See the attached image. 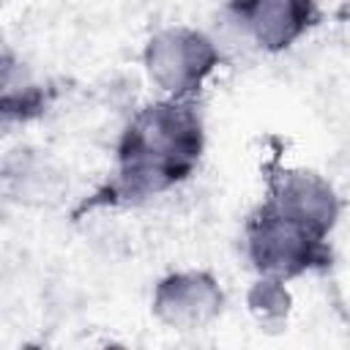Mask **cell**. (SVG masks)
<instances>
[{
    "mask_svg": "<svg viewBox=\"0 0 350 350\" xmlns=\"http://www.w3.org/2000/svg\"><path fill=\"white\" fill-rule=\"evenodd\" d=\"M232 38L260 55H284L320 25V0H227Z\"/></svg>",
    "mask_w": 350,
    "mask_h": 350,
    "instance_id": "cell-4",
    "label": "cell"
},
{
    "mask_svg": "<svg viewBox=\"0 0 350 350\" xmlns=\"http://www.w3.org/2000/svg\"><path fill=\"white\" fill-rule=\"evenodd\" d=\"M224 63V46L219 36L189 22H170L156 27L139 52V68L161 98L197 101L208 82Z\"/></svg>",
    "mask_w": 350,
    "mask_h": 350,
    "instance_id": "cell-2",
    "label": "cell"
},
{
    "mask_svg": "<svg viewBox=\"0 0 350 350\" xmlns=\"http://www.w3.org/2000/svg\"><path fill=\"white\" fill-rule=\"evenodd\" d=\"M243 304L249 317L265 328V331H279L290 323L293 317V290L290 282L271 279V276H254L243 293Z\"/></svg>",
    "mask_w": 350,
    "mask_h": 350,
    "instance_id": "cell-8",
    "label": "cell"
},
{
    "mask_svg": "<svg viewBox=\"0 0 350 350\" xmlns=\"http://www.w3.org/2000/svg\"><path fill=\"white\" fill-rule=\"evenodd\" d=\"M241 249L254 276H271L290 284L325 271L334 260L328 238L298 227L262 202H257L243 221Z\"/></svg>",
    "mask_w": 350,
    "mask_h": 350,
    "instance_id": "cell-3",
    "label": "cell"
},
{
    "mask_svg": "<svg viewBox=\"0 0 350 350\" xmlns=\"http://www.w3.org/2000/svg\"><path fill=\"white\" fill-rule=\"evenodd\" d=\"M5 180L14 189V194L19 200H25V202H41V200L52 197L55 189H57L55 167L46 159L30 153V150H22L19 159L8 161Z\"/></svg>",
    "mask_w": 350,
    "mask_h": 350,
    "instance_id": "cell-9",
    "label": "cell"
},
{
    "mask_svg": "<svg viewBox=\"0 0 350 350\" xmlns=\"http://www.w3.org/2000/svg\"><path fill=\"white\" fill-rule=\"evenodd\" d=\"M260 202L273 213L328 241L334 238L345 213V200L334 186V180L301 164L273 167L265 178Z\"/></svg>",
    "mask_w": 350,
    "mask_h": 350,
    "instance_id": "cell-5",
    "label": "cell"
},
{
    "mask_svg": "<svg viewBox=\"0 0 350 350\" xmlns=\"http://www.w3.org/2000/svg\"><path fill=\"white\" fill-rule=\"evenodd\" d=\"M227 309V290L208 268H175L156 279L150 290L153 320L175 334L213 328Z\"/></svg>",
    "mask_w": 350,
    "mask_h": 350,
    "instance_id": "cell-6",
    "label": "cell"
},
{
    "mask_svg": "<svg viewBox=\"0 0 350 350\" xmlns=\"http://www.w3.org/2000/svg\"><path fill=\"white\" fill-rule=\"evenodd\" d=\"M49 107V88L16 57L11 49L3 52V85H0V112L5 123H30Z\"/></svg>",
    "mask_w": 350,
    "mask_h": 350,
    "instance_id": "cell-7",
    "label": "cell"
},
{
    "mask_svg": "<svg viewBox=\"0 0 350 350\" xmlns=\"http://www.w3.org/2000/svg\"><path fill=\"white\" fill-rule=\"evenodd\" d=\"M208 148V126L197 101L161 98L131 109L118 131L112 170L90 205L134 208L189 183Z\"/></svg>",
    "mask_w": 350,
    "mask_h": 350,
    "instance_id": "cell-1",
    "label": "cell"
}]
</instances>
